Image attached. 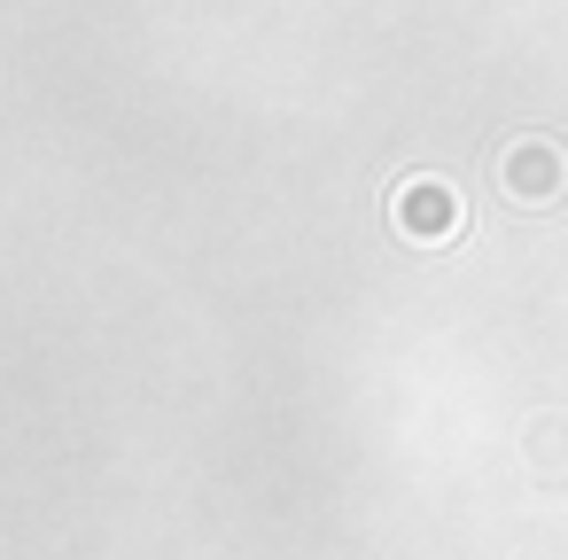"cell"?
Returning <instances> with one entry per match:
<instances>
[{
  "label": "cell",
  "mask_w": 568,
  "mask_h": 560,
  "mask_svg": "<svg viewBox=\"0 0 568 560\" xmlns=\"http://www.w3.org/2000/svg\"><path fill=\"white\" fill-rule=\"evenodd\" d=\"M498 195L514 211H552L568 195V149L552 133H514L498 149Z\"/></svg>",
  "instance_id": "1"
},
{
  "label": "cell",
  "mask_w": 568,
  "mask_h": 560,
  "mask_svg": "<svg viewBox=\"0 0 568 560\" xmlns=\"http://www.w3.org/2000/svg\"><path fill=\"white\" fill-rule=\"evenodd\" d=\"M389 218H397V234L405 242H452L459 226H467V203L452 195V180H436V172H420V180H405L397 195H389Z\"/></svg>",
  "instance_id": "2"
},
{
  "label": "cell",
  "mask_w": 568,
  "mask_h": 560,
  "mask_svg": "<svg viewBox=\"0 0 568 560\" xmlns=\"http://www.w3.org/2000/svg\"><path fill=\"white\" fill-rule=\"evenodd\" d=\"M529 444H537V467H560L568 475V420H537Z\"/></svg>",
  "instance_id": "3"
}]
</instances>
